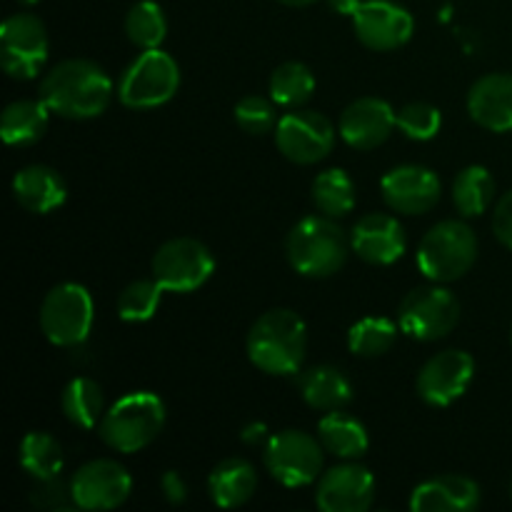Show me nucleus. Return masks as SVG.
Segmentation results:
<instances>
[{"mask_svg":"<svg viewBox=\"0 0 512 512\" xmlns=\"http://www.w3.org/2000/svg\"><path fill=\"white\" fill-rule=\"evenodd\" d=\"M165 425V403L155 393L135 390L105 410L100 438L115 453L133 455L148 448Z\"/></svg>","mask_w":512,"mask_h":512,"instance_id":"obj_4","label":"nucleus"},{"mask_svg":"<svg viewBox=\"0 0 512 512\" xmlns=\"http://www.w3.org/2000/svg\"><path fill=\"white\" fill-rule=\"evenodd\" d=\"M323 443L303 430H283L263 445V463L270 478L285 488H305L323 470Z\"/></svg>","mask_w":512,"mask_h":512,"instance_id":"obj_7","label":"nucleus"},{"mask_svg":"<svg viewBox=\"0 0 512 512\" xmlns=\"http://www.w3.org/2000/svg\"><path fill=\"white\" fill-rule=\"evenodd\" d=\"M150 268L168 293H193L215 273V258L200 240L173 238L155 250Z\"/></svg>","mask_w":512,"mask_h":512,"instance_id":"obj_11","label":"nucleus"},{"mask_svg":"<svg viewBox=\"0 0 512 512\" xmlns=\"http://www.w3.org/2000/svg\"><path fill=\"white\" fill-rule=\"evenodd\" d=\"M240 440H243L245 445H253V448H258V445H265L270 440L268 425H265V423L245 425V428L240 430Z\"/></svg>","mask_w":512,"mask_h":512,"instance_id":"obj_40","label":"nucleus"},{"mask_svg":"<svg viewBox=\"0 0 512 512\" xmlns=\"http://www.w3.org/2000/svg\"><path fill=\"white\" fill-rule=\"evenodd\" d=\"M278 3L290 5V8H305V5H313L315 0H278Z\"/></svg>","mask_w":512,"mask_h":512,"instance_id":"obj_42","label":"nucleus"},{"mask_svg":"<svg viewBox=\"0 0 512 512\" xmlns=\"http://www.w3.org/2000/svg\"><path fill=\"white\" fill-rule=\"evenodd\" d=\"M30 503L40 510L75 508L73 493H70V480L65 483L60 475H55V478L35 480L33 490H30Z\"/></svg>","mask_w":512,"mask_h":512,"instance_id":"obj_37","label":"nucleus"},{"mask_svg":"<svg viewBox=\"0 0 512 512\" xmlns=\"http://www.w3.org/2000/svg\"><path fill=\"white\" fill-rule=\"evenodd\" d=\"M160 488H163L165 500H168L170 505H180L185 503V498H188V485H185V480L180 478V473H175V470L163 473V478H160Z\"/></svg>","mask_w":512,"mask_h":512,"instance_id":"obj_39","label":"nucleus"},{"mask_svg":"<svg viewBox=\"0 0 512 512\" xmlns=\"http://www.w3.org/2000/svg\"><path fill=\"white\" fill-rule=\"evenodd\" d=\"M385 205L400 215H423L438 205L440 178L423 165H400L380 180Z\"/></svg>","mask_w":512,"mask_h":512,"instance_id":"obj_17","label":"nucleus"},{"mask_svg":"<svg viewBox=\"0 0 512 512\" xmlns=\"http://www.w3.org/2000/svg\"><path fill=\"white\" fill-rule=\"evenodd\" d=\"M60 408L75 428L93 430L105 415L103 390L93 378H73L60 395Z\"/></svg>","mask_w":512,"mask_h":512,"instance_id":"obj_27","label":"nucleus"},{"mask_svg":"<svg viewBox=\"0 0 512 512\" xmlns=\"http://www.w3.org/2000/svg\"><path fill=\"white\" fill-rule=\"evenodd\" d=\"M45 23L33 13H15L0 25V65L13 80H33L48 60Z\"/></svg>","mask_w":512,"mask_h":512,"instance_id":"obj_10","label":"nucleus"},{"mask_svg":"<svg viewBox=\"0 0 512 512\" xmlns=\"http://www.w3.org/2000/svg\"><path fill=\"white\" fill-rule=\"evenodd\" d=\"M125 35L140 50L160 48V43L168 35V20H165L163 8L153 0L135 3L125 15Z\"/></svg>","mask_w":512,"mask_h":512,"instance_id":"obj_32","label":"nucleus"},{"mask_svg":"<svg viewBox=\"0 0 512 512\" xmlns=\"http://www.w3.org/2000/svg\"><path fill=\"white\" fill-rule=\"evenodd\" d=\"M40 330L58 348L85 343L93 330V298L78 283H60L40 305Z\"/></svg>","mask_w":512,"mask_h":512,"instance_id":"obj_8","label":"nucleus"},{"mask_svg":"<svg viewBox=\"0 0 512 512\" xmlns=\"http://www.w3.org/2000/svg\"><path fill=\"white\" fill-rule=\"evenodd\" d=\"M353 28L360 43L370 50L403 48L413 38L415 20L403 5L393 0H363L353 15Z\"/></svg>","mask_w":512,"mask_h":512,"instance_id":"obj_15","label":"nucleus"},{"mask_svg":"<svg viewBox=\"0 0 512 512\" xmlns=\"http://www.w3.org/2000/svg\"><path fill=\"white\" fill-rule=\"evenodd\" d=\"M133 478L128 470L110 458L90 460L80 465L70 478L75 508L80 510H115L130 498Z\"/></svg>","mask_w":512,"mask_h":512,"instance_id":"obj_13","label":"nucleus"},{"mask_svg":"<svg viewBox=\"0 0 512 512\" xmlns=\"http://www.w3.org/2000/svg\"><path fill=\"white\" fill-rule=\"evenodd\" d=\"M50 123V108L43 100H15L3 110L0 118V135L8 145L25 148L38 143Z\"/></svg>","mask_w":512,"mask_h":512,"instance_id":"obj_26","label":"nucleus"},{"mask_svg":"<svg viewBox=\"0 0 512 512\" xmlns=\"http://www.w3.org/2000/svg\"><path fill=\"white\" fill-rule=\"evenodd\" d=\"M398 128V113L388 100L358 98L340 115V138L355 150H373Z\"/></svg>","mask_w":512,"mask_h":512,"instance_id":"obj_18","label":"nucleus"},{"mask_svg":"<svg viewBox=\"0 0 512 512\" xmlns=\"http://www.w3.org/2000/svg\"><path fill=\"white\" fill-rule=\"evenodd\" d=\"M178 88L180 68L173 55L160 48H150L125 68L118 85V98L125 108L150 110L173 100Z\"/></svg>","mask_w":512,"mask_h":512,"instance_id":"obj_6","label":"nucleus"},{"mask_svg":"<svg viewBox=\"0 0 512 512\" xmlns=\"http://www.w3.org/2000/svg\"><path fill=\"white\" fill-rule=\"evenodd\" d=\"M113 98V80L93 60L70 58L45 73L40 100L50 113L68 120H90L105 113Z\"/></svg>","mask_w":512,"mask_h":512,"instance_id":"obj_1","label":"nucleus"},{"mask_svg":"<svg viewBox=\"0 0 512 512\" xmlns=\"http://www.w3.org/2000/svg\"><path fill=\"white\" fill-rule=\"evenodd\" d=\"M328 5L338 15H348V18H353V15L358 13L360 5H363V0H328Z\"/></svg>","mask_w":512,"mask_h":512,"instance_id":"obj_41","label":"nucleus"},{"mask_svg":"<svg viewBox=\"0 0 512 512\" xmlns=\"http://www.w3.org/2000/svg\"><path fill=\"white\" fill-rule=\"evenodd\" d=\"M18 3H23V5H35V3H40V0H18Z\"/></svg>","mask_w":512,"mask_h":512,"instance_id":"obj_43","label":"nucleus"},{"mask_svg":"<svg viewBox=\"0 0 512 512\" xmlns=\"http://www.w3.org/2000/svg\"><path fill=\"white\" fill-rule=\"evenodd\" d=\"M480 505V488L465 475H440L425 480L410 495L413 512H470Z\"/></svg>","mask_w":512,"mask_h":512,"instance_id":"obj_21","label":"nucleus"},{"mask_svg":"<svg viewBox=\"0 0 512 512\" xmlns=\"http://www.w3.org/2000/svg\"><path fill=\"white\" fill-rule=\"evenodd\" d=\"M298 390L305 403L320 413L343 410L353 400V385L348 375L335 365H315L298 378Z\"/></svg>","mask_w":512,"mask_h":512,"instance_id":"obj_23","label":"nucleus"},{"mask_svg":"<svg viewBox=\"0 0 512 512\" xmlns=\"http://www.w3.org/2000/svg\"><path fill=\"white\" fill-rule=\"evenodd\" d=\"M250 363L268 375H295L308 350V328L298 313L275 308L260 315L245 340Z\"/></svg>","mask_w":512,"mask_h":512,"instance_id":"obj_2","label":"nucleus"},{"mask_svg":"<svg viewBox=\"0 0 512 512\" xmlns=\"http://www.w3.org/2000/svg\"><path fill=\"white\" fill-rule=\"evenodd\" d=\"M398 323L405 335L420 343H433L453 333L460 323V303L443 283L410 290L398 308Z\"/></svg>","mask_w":512,"mask_h":512,"instance_id":"obj_9","label":"nucleus"},{"mask_svg":"<svg viewBox=\"0 0 512 512\" xmlns=\"http://www.w3.org/2000/svg\"><path fill=\"white\" fill-rule=\"evenodd\" d=\"M375 500V478L358 463H343L318 478L315 505L323 512H365Z\"/></svg>","mask_w":512,"mask_h":512,"instance_id":"obj_16","label":"nucleus"},{"mask_svg":"<svg viewBox=\"0 0 512 512\" xmlns=\"http://www.w3.org/2000/svg\"><path fill=\"white\" fill-rule=\"evenodd\" d=\"M510 498H512V480H510Z\"/></svg>","mask_w":512,"mask_h":512,"instance_id":"obj_44","label":"nucleus"},{"mask_svg":"<svg viewBox=\"0 0 512 512\" xmlns=\"http://www.w3.org/2000/svg\"><path fill=\"white\" fill-rule=\"evenodd\" d=\"M318 440L323 443L325 453L343 460H358L368 453L370 438L365 425L343 410L325 413L318 420Z\"/></svg>","mask_w":512,"mask_h":512,"instance_id":"obj_25","label":"nucleus"},{"mask_svg":"<svg viewBox=\"0 0 512 512\" xmlns=\"http://www.w3.org/2000/svg\"><path fill=\"white\" fill-rule=\"evenodd\" d=\"M510 340H512V330H510Z\"/></svg>","mask_w":512,"mask_h":512,"instance_id":"obj_45","label":"nucleus"},{"mask_svg":"<svg viewBox=\"0 0 512 512\" xmlns=\"http://www.w3.org/2000/svg\"><path fill=\"white\" fill-rule=\"evenodd\" d=\"M13 198L28 213L48 215L65 203L68 185L63 175L50 165H28L13 178Z\"/></svg>","mask_w":512,"mask_h":512,"instance_id":"obj_22","label":"nucleus"},{"mask_svg":"<svg viewBox=\"0 0 512 512\" xmlns=\"http://www.w3.org/2000/svg\"><path fill=\"white\" fill-rule=\"evenodd\" d=\"M18 460L20 468L33 480L55 478L63 470V448H60L55 435L33 430V433H28L20 440Z\"/></svg>","mask_w":512,"mask_h":512,"instance_id":"obj_29","label":"nucleus"},{"mask_svg":"<svg viewBox=\"0 0 512 512\" xmlns=\"http://www.w3.org/2000/svg\"><path fill=\"white\" fill-rule=\"evenodd\" d=\"M468 113L485 130H512V75L490 73L475 80L468 93Z\"/></svg>","mask_w":512,"mask_h":512,"instance_id":"obj_20","label":"nucleus"},{"mask_svg":"<svg viewBox=\"0 0 512 512\" xmlns=\"http://www.w3.org/2000/svg\"><path fill=\"white\" fill-rule=\"evenodd\" d=\"M275 145L280 153L298 165H315L333 153L335 128L325 115L300 110L283 115L275 125Z\"/></svg>","mask_w":512,"mask_h":512,"instance_id":"obj_12","label":"nucleus"},{"mask_svg":"<svg viewBox=\"0 0 512 512\" xmlns=\"http://www.w3.org/2000/svg\"><path fill=\"white\" fill-rule=\"evenodd\" d=\"M310 193H313L315 208L330 218H343L355 208V183L340 168H330L315 175Z\"/></svg>","mask_w":512,"mask_h":512,"instance_id":"obj_31","label":"nucleus"},{"mask_svg":"<svg viewBox=\"0 0 512 512\" xmlns=\"http://www.w3.org/2000/svg\"><path fill=\"white\" fill-rule=\"evenodd\" d=\"M405 230L388 213H368L355 223L350 248L370 265H393L405 255Z\"/></svg>","mask_w":512,"mask_h":512,"instance_id":"obj_19","label":"nucleus"},{"mask_svg":"<svg viewBox=\"0 0 512 512\" xmlns=\"http://www.w3.org/2000/svg\"><path fill=\"white\" fill-rule=\"evenodd\" d=\"M493 233L505 248L512 250V190L495 203L493 210Z\"/></svg>","mask_w":512,"mask_h":512,"instance_id":"obj_38","label":"nucleus"},{"mask_svg":"<svg viewBox=\"0 0 512 512\" xmlns=\"http://www.w3.org/2000/svg\"><path fill=\"white\" fill-rule=\"evenodd\" d=\"M473 375V355L465 353V350H443L420 368L415 385H418V395L425 403L433 405V408H445V405L463 398L465 390L473 383Z\"/></svg>","mask_w":512,"mask_h":512,"instance_id":"obj_14","label":"nucleus"},{"mask_svg":"<svg viewBox=\"0 0 512 512\" xmlns=\"http://www.w3.org/2000/svg\"><path fill=\"white\" fill-rule=\"evenodd\" d=\"M165 288L158 280H133L118 298V315L125 323H145L160 308Z\"/></svg>","mask_w":512,"mask_h":512,"instance_id":"obj_34","label":"nucleus"},{"mask_svg":"<svg viewBox=\"0 0 512 512\" xmlns=\"http://www.w3.org/2000/svg\"><path fill=\"white\" fill-rule=\"evenodd\" d=\"M475 258L478 238L473 228L463 220H440L420 240L415 263L433 283H453L473 268Z\"/></svg>","mask_w":512,"mask_h":512,"instance_id":"obj_5","label":"nucleus"},{"mask_svg":"<svg viewBox=\"0 0 512 512\" xmlns=\"http://www.w3.org/2000/svg\"><path fill=\"white\" fill-rule=\"evenodd\" d=\"M315 93V75L313 70L298 60L278 65L270 75V98L280 108H303Z\"/></svg>","mask_w":512,"mask_h":512,"instance_id":"obj_28","label":"nucleus"},{"mask_svg":"<svg viewBox=\"0 0 512 512\" xmlns=\"http://www.w3.org/2000/svg\"><path fill=\"white\" fill-rule=\"evenodd\" d=\"M440 125H443V115L435 105L423 103V100H415V103L403 105L398 110V128L405 138L418 140H433L440 133Z\"/></svg>","mask_w":512,"mask_h":512,"instance_id":"obj_35","label":"nucleus"},{"mask_svg":"<svg viewBox=\"0 0 512 512\" xmlns=\"http://www.w3.org/2000/svg\"><path fill=\"white\" fill-rule=\"evenodd\" d=\"M495 200V180L488 168L483 165H470L460 170L453 183V203L460 215L475 218L483 215Z\"/></svg>","mask_w":512,"mask_h":512,"instance_id":"obj_30","label":"nucleus"},{"mask_svg":"<svg viewBox=\"0 0 512 512\" xmlns=\"http://www.w3.org/2000/svg\"><path fill=\"white\" fill-rule=\"evenodd\" d=\"M258 490V473L243 458H225L208 475V493L218 508L230 510L248 503Z\"/></svg>","mask_w":512,"mask_h":512,"instance_id":"obj_24","label":"nucleus"},{"mask_svg":"<svg viewBox=\"0 0 512 512\" xmlns=\"http://www.w3.org/2000/svg\"><path fill=\"white\" fill-rule=\"evenodd\" d=\"M235 123L240 130L248 135H265L275 130L278 118H275V103L273 98H263V95H245L238 105H235Z\"/></svg>","mask_w":512,"mask_h":512,"instance_id":"obj_36","label":"nucleus"},{"mask_svg":"<svg viewBox=\"0 0 512 512\" xmlns=\"http://www.w3.org/2000/svg\"><path fill=\"white\" fill-rule=\"evenodd\" d=\"M395 340H398V325L388 318H375V315L358 320L348 330L350 353L360 358H380L393 348Z\"/></svg>","mask_w":512,"mask_h":512,"instance_id":"obj_33","label":"nucleus"},{"mask_svg":"<svg viewBox=\"0 0 512 512\" xmlns=\"http://www.w3.org/2000/svg\"><path fill=\"white\" fill-rule=\"evenodd\" d=\"M350 240L330 215H308L290 228L285 258L305 278H330L348 260Z\"/></svg>","mask_w":512,"mask_h":512,"instance_id":"obj_3","label":"nucleus"}]
</instances>
